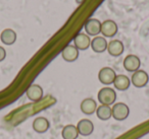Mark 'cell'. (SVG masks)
I'll list each match as a JSON object with an SVG mask.
<instances>
[{"mask_svg":"<svg viewBox=\"0 0 149 139\" xmlns=\"http://www.w3.org/2000/svg\"><path fill=\"white\" fill-rule=\"evenodd\" d=\"M97 98L99 100V103L104 106H110V105L114 104L116 100V92L114 89L110 87H103L99 90L97 94Z\"/></svg>","mask_w":149,"mask_h":139,"instance_id":"cell-1","label":"cell"},{"mask_svg":"<svg viewBox=\"0 0 149 139\" xmlns=\"http://www.w3.org/2000/svg\"><path fill=\"white\" fill-rule=\"evenodd\" d=\"M112 117L116 121H124L129 117L130 114V109L124 103H116L111 108Z\"/></svg>","mask_w":149,"mask_h":139,"instance_id":"cell-2","label":"cell"},{"mask_svg":"<svg viewBox=\"0 0 149 139\" xmlns=\"http://www.w3.org/2000/svg\"><path fill=\"white\" fill-rule=\"evenodd\" d=\"M116 77V71L110 67H103L99 70V73H98V79L104 85H109L113 83Z\"/></svg>","mask_w":149,"mask_h":139,"instance_id":"cell-3","label":"cell"},{"mask_svg":"<svg viewBox=\"0 0 149 139\" xmlns=\"http://www.w3.org/2000/svg\"><path fill=\"white\" fill-rule=\"evenodd\" d=\"M131 81H132V84L135 87H144L149 81V75L144 70H138V71L134 72Z\"/></svg>","mask_w":149,"mask_h":139,"instance_id":"cell-4","label":"cell"},{"mask_svg":"<svg viewBox=\"0 0 149 139\" xmlns=\"http://www.w3.org/2000/svg\"><path fill=\"white\" fill-rule=\"evenodd\" d=\"M85 31L88 36L96 37L101 33V23L96 19H90L85 23Z\"/></svg>","mask_w":149,"mask_h":139,"instance_id":"cell-5","label":"cell"},{"mask_svg":"<svg viewBox=\"0 0 149 139\" xmlns=\"http://www.w3.org/2000/svg\"><path fill=\"white\" fill-rule=\"evenodd\" d=\"M27 98H29L31 102L37 103L42 100L43 98V88L39 85V84H32L28 87L27 92Z\"/></svg>","mask_w":149,"mask_h":139,"instance_id":"cell-6","label":"cell"},{"mask_svg":"<svg viewBox=\"0 0 149 139\" xmlns=\"http://www.w3.org/2000/svg\"><path fill=\"white\" fill-rule=\"evenodd\" d=\"M141 66V61L136 55H128L124 60V67L129 72H136Z\"/></svg>","mask_w":149,"mask_h":139,"instance_id":"cell-7","label":"cell"},{"mask_svg":"<svg viewBox=\"0 0 149 139\" xmlns=\"http://www.w3.org/2000/svg\"><path fill=\"white\" fill-rule=\"evenodd\" d=\"M118 33V25L113 21H105L101 23V34L104 37L112 38Z\"/></svg>","mask_w":149,"mask_h":139,"instance_id":"cell-8","label":"cell"},{"mask_svg":"<svg viewBox=\"0 0 149 139\" xmlns=\"http://www.w3.org/2000/svg\"><path fill=\"white\" fill-rule=\"evenodd\" d=\"M74 47L77 48L78 50L85 51V50H87L91 46V40H90L88 35L80 33L74 38Z\"/></svg>","mask_w":149,"mask_h":139,"instance_id":"cell-9","label":"cell"},{"mask_svg":"<svg viewBox=\"0 0 149 139\" xmlns=\"http://www.w3.org/2000/svg\"><path fill=\"white\" fill-rule=\"evenodd\" d=\"M61 57L66 62H74L79 57V50L72 45H68L62 50Z\"/></svg>","mask_w":149,"mask_h":139,"instance_id":"cell-10","label":"cell"},{"mask_svg":"<svg viewBox=\"0 0 149 139\" xmlns=\"http://www.w3.org/2000/svg\"><path fill=\"white\" fill-rule=\"evenodd\" d=\"M77 129L79 134H81L82 136H89L93 133L94 125L88 119H83L79 121V123L77 124Z\"/></svg>","mask_w":149,"mask_h":139,"instance_id":"cell-11","label":"cell"},{"mask_svg":"<svg viewBox=\"0 0 149 139\" xmlns=\"http://www.w3.org/2000/svg\"><path fill=\"white\" fill-rule=\"evenodd\" d=\"M124 44L118 40H112L108 43L107 45V51L109 55L113 56V57H118L124 53Z\"/></svg>","mask_w":149,"mask_h":139,"instance_id":"cell-12","label":"cell"},{"mask_svg":"<svg viewBox=\"0 0 149 139\" xmlns=\"http://www.w3.org/2000/svg\"><path fill=\"white\" fill-rule=\"evenodd\" d=\"M49 127L50 123L45 117H37L33 122V129L37 133H45Z\"/></svg>","mask_w":149,"mask_h":139,"instance_id":"cell-13","label":"cell"},{"mask_svg":"<svg viewBox=\"0 0 149 139\" xmlns=\"http://www.w3.org/2000/svg\"><path fill=\"white\" fill-rule=\"evenodd\" d=\"M107 42L103 37H95L91 41V48L95 53H103L107 49Z\"/></svg>","mask_w":149,"mask_h":139,"instance_id":"cell-14","label":"cell"},{"mask_svg":"<svg viewBox=\"0 0 149 139\" xmlns=\"http://www.w3.org/2000/svg\"><path fill=\"white\" fill-rule=\"evenodd\" d=\"M0 40L4 45H13L17 41V33L11 29H5L0 35Z\"/></svg>","mask_w":149,"mask_h":139,"instance_id":"cell-15","label":"cell"},{"mask_svg":"<svg viewBox=\"0 0 149 139\" xmlns=\"http://www.w3.org/2000/svg\"><path fill=\"white\" fill-rule=\"evenodd\" d=\"M113 85L118 90L124 92V90H127L130 87L131 80L128 76L120 74V75H116V79H114V81H113Z\"/></svg>","mask_w":149,"mask_h":139,"instance_id":"cell-16","label":"cell"},{"mask_svg":"<svg viewBox=\"0 0 149 139\" xmlns=\"http://www.w3.org/2000/svg\"><path fill=\"white\" fill-rule=\"evenodd\" d=\"M81 111L85 115H92L97 110V104L93 98H85L81 103Z\"/></svg>","mask_w":149,"mask_h":139,"instance_id":"cell-17","label":"cell"},{"mask_svg":"<svg viewBox=\"0 0 149 139\" xmlns=\"http://www.w3.org/2000/svg\"><path fill=\"white\" fill-rule=\"evenodd\" d=\"M62 138L63 139H77L79 136V132H78L77 126L74 125H68L62 129Z\"/></svg>","mask_w":149,"mask_h":139,"instance_id":"cell-18","label":"cell"},{"mask_svg":"<svg viewBox=\"0 0 149 139\" xmlns=\"http://www.w3.org/2000/svg\"><path fill=\"white\" fill-rule=\"evenodd\" d=\"M96 115L97 117L102 121H107L109 120L112 117V113H111V108L109 106H101L97 107V110H96Z\"/></svg>","mask_w":149,"mask_h":139,"instance_id":"cell-19","label":"cell"},{"mask_svg":"<svg viewBox=\"0 0 149 139\" xmlns=\"http://www.w3.org/2000/svg\"><path fill=\"white\" fill-rule=\"evenodd\" d=\"M5 57H6V51L4 48L0 46V62H2L5 59Z\"/></svg>","mask_w":149,"mask_h":139,"instance_id":"cell-20","label":"cell"}]
</instances>
